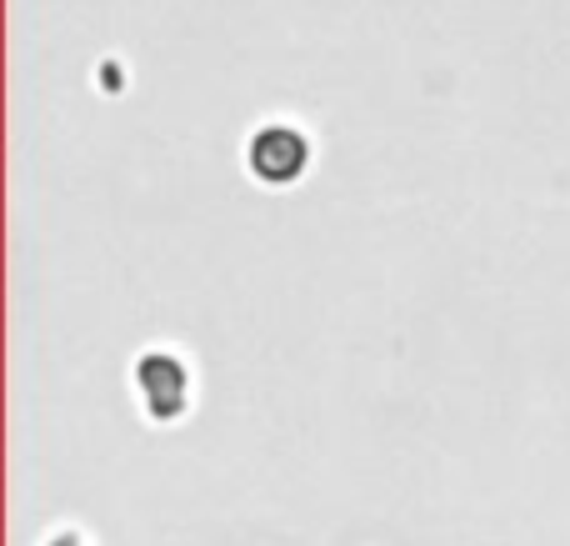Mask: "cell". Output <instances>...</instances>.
<instances>
[{"instance_id": "cell-1", "label": "cell", "mask_w": 570, "mask_h": 546, "mask_svg": "<svg viewBox=\"0 0 570 546\" xmlns=\"http://www.w3.org/2000/svg\"><path fill=\"white\" fill-rule=\"evenodd\" d=\"M130 391H136V407L150 427H176L196 401V377H190V361L180 351L146 347L130 361Z\"/></svg>"}, {"instance_id": "cell-2", "label": "cell", "mask_w": 570, "mask_h": 546, "mask_svg": "<svg viewBox=\"0 0 570 546\" xmlns=\"http://www.w3.org/2000/svg\"><path fill=\"white\" fill-rule=\"evenodd\" d=\"M311 136H305L295 120H261L256 130L246 136V170L256 176V186L285 191L311 170Z\"/></svg>"}, {"instance_id": "cell-3", "label": "cell", "mask_w": 570, "mask_h": 546, "mask_svg": "<svg viewBox=\"0 0 570 546\" xmlns=\"http://www.w3.org/2000/svg\"><path fill=\"white\" fill-rule=\"evenodd\" d=\"M40 546H90V542H86V532L66 527V532H50V537H46V542H40Z\"/></svg>"}]
</instances>
